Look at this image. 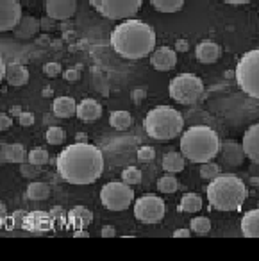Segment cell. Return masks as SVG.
I'll return each instance as SVG.
<instances>
[{"label": "cell", "mask_w": 259, "mask_h": 261, "mask_svg": "<svg viewBox=\"0 0 259 261\" xmlns=\"http://www.w3.org/2000/svg\"><path fill=\"white\" fill-rule=\"evenodd\" d=\"M134 217L143 224H158L165 217V202L158 195H143L134 202Z\"/></svg>", "instance_id": "obj_10"}, {"label": "cell", "mask_w": 259, "mask_h": 261, "mask_svg": "<svg viewBox=\"0 0 259 261\" xmlns=\"http://www.w3.org/2000/svg\"><path fill=\"white\" fill-rule=\"evenodd\" d=\"M223 2L232 4V6H241V4H248V2H252V0H223Z\"/></svg>", "instance_id": "obj_51"}, {"label": "cell", "mask_w": 259, "mask_h": 261, "mask_svg": "<svg viewBox=\"0 0 259 261\" xmlns=\"http://www.w3.org/2000/svg\"><path fill=\"white\" fill-rule=\"evenodd\" d=\"M13 125V120L9 115H0V133L6 129H9V127Z\"/></svg>", "instance_id": "obj_43"}, {"label": "cell", "mask_w": 259, "mask_h": 261, "mask_svg": "<svg viewBox=\"0 0 259 261\" xmlns=\"http://www.w3.org/2000/svg\"><path fill=\"white\" fill-rule=\"evenodd\" d=\"M6 220H8V213H6V206L2 202H0V227L6 224Z\"/></svg>", "instance_id": "obj_48"}, {"label": "cell", "mask_w": 259, "mask_h": 261, "mask_svg": "<svg viewBox=\"0 0 259 261\" xmlns=\"http://www.w3.org/2000/svg\"><path fill=\"white\" fill-rule=\"evenodd\" d=\"M22 16V6L18 0H0V33L15 31Z\"/></svg>", "instance_id": "obj_11"}, {"label": "cell", "mask_w": 259, "mask_h": 261, "mask_svg": "<svg viewBox=\"0 0 259 261\" xmlns=\"http://www.w3.org/2000/svg\"><path fill=\"white\" fill-rule=\"evenodd\" d=\"M77 143H88L86 135H84V133H79V136H77Z\"/></svg>", "instance_id": "obj_53"}, {"label": "cell", "mask_w": 259, "mask_h": 261, "mask_svg": "<svg viewBox=\"0 0 259 261\" xmlns=\"http://www.w3.org/2000/svg\"><path fill=\"white\" fill-rule=\"evenodd\" d=\"M50 215H52V218H54V220H63L66 213L61 210V207H54V210L50 211Z\"/></svg>", "instance_id": "obj_46"}, {"label": "cell", "mask_w": 259, "mask_h": 261, "mask_svg": "<svg viewBox=\"0 0 259 261\" xmlns=\"http://www.w3.org/2000/svg\"><path fill=\"white\" fill-rule=\"evenodd\" d=\"M195 56H197L198 61L204 63V65H213V63L218 61L220 56H222V48H220V45L215 43V41L205 40L197 45Z\"/></svg>", "instance_id": "obj_17"}, {"label": "cell", "mask_w": 259, "mask_h": 261, "mask_svg": "<svg viewBox=\"0 0 259 261\" xmlns=\"http://www.w3.org/2000/svg\"><path fill=\"white\" fill-rule=\"evenodd\" d=\"M222 174L220 172V167L216 163H204L202 165V168H200V177L202 179H208V181H213V179H216L218 175Z\"/></svg>", "instance_id": "obj_35"}, {"label": "cell", "mask_w": 259, "mask_h": 261, "mask_svg": "<svg viewBox=\"0 0 259 261\" xmlns=\"http://www.w3.org/2000/svg\"><path fill=\"white\" fill-rule=\"evenodd\" d=\"M90 4L108 20H129L136 16L143 0H90Z\"/></svg>", "instance_id": "obj_8"}, {"label": "cell", "mask_w": 259, "mask_h": 261, "mask_svg": "<svg viewBox=\"0 0 259 261\" xmlns=\"http://www.w3.org/2000/svg\"><path fill=\"white\" fill-rule=\"evenodd\" d=\"M41 29V20L40 18H34V16H22L20 23L16 25V29L13 31L15 36L18 40H31L34 38Z\"/></svg>", "instance_id": "obj_18"}, {"label": "cell", "mask_w": 259, "mask_h": 261, "mask_svg": "<svg viewBox=\"0 0 259 261\" xmlns=\"http://www.w3.org/2000/svg\"><path fill=\"white\" fill-rule=\"evenodd\" d=\"M145 97H147V91L141 90V88H138V90L131 91V98H133V102H141Z\"/></svg>", "instance_id": "obj_42"}, {"label": "cell", "mask_w": 259, "mask_h": 261, "mask_svg": "<svg viewBox=\"0 0 259 261\" xmlns=\"http://www.w3.org/2000/svg\"><path fill=\"white\" fill-rule=\"evenodd\" d=\"M63 77H65L68 83H75V81L81 79V72L77 68H68L63 72Z\"/></svg>", "instance_id": "obj_41"}, {"label": "cell", "mask_w": 259, "mask_h": 261, "mask_svg": "<svg viewBox=\"0 0 259 261\" xmlns=\"http://www.w3.org/2000/svg\"><path fill=\"white\" fill-rule=\"evenodd\" d=\"M6 81L11 86H25L29 83V70L20 63H11L6 68Z\"/></svg>", "instance_id": "obj_19"}, {"label": "cell", "mask_w": 259, "mask_h": 261, "mask_svg": "<svg viewBox=\"0 0 259 261\" xmlns=\"http://www.w3.org/2000/svg\"><path fill=\"white\" fill-rule=\"evenodd\" d=\"M45 11L52 20H68L75 15L77 0H45Z\"/></svg>", "instance_id": "obj_12"}, {"label": "cell", "mask_w": 259, "mask_h": 261, "mask_svg": "<svg viewBox=\"0 0 259 261\" xmlns=\"http://www.w3.org/2000/svg\"><path fill=\"white\" fill-rule=\"evenodd\" d=\"M179 186H180L179 179H177L173 174H165L163 177H159V181H158V190H159V192H163V193L177 192V190H179Z\"/></svg>", "instance_id": "obj_30"}, {"label": "cell", "mask_w": 259, "mask_h": 261, "mask_svg": "<svg viewBox=\"0 0 259 261\" xmlns=\"http://www.w3.org/2000/svg\"><path fill=\"white\" fill-rule=\"evenodd\" d=\"M143 127L150 138L159 140V142H168L183 133L184 118L175 108L158 106L145 115Z\"/></svg>", "instance_id": "obj_5"}, {"label": "cell", "mask_w": 259, "mask_h": 261, "mask_svg": "<svg viewBox=\"0 0 259 261\" xmlns=\"http://www.w3.org/2000/svg\"><path fill=\"white\" fill-rule=\"evenodd\" d=\"M109 123H111V127H115L116 130H125L131 127L133 118H131L129 111L118 109V111H113L111 115H109Z\"/></svg>", "instance_id": "obj_27"}, {"label": "cell", "mask_w": 259, "mask_h": 261, "mask_svg": "<svg viewBox=\"0 0 259 261\" xmlns=\"http://www.w3.org/2000/svg\"><path fill=\"white\" fill-rule=\"evenodd\" d=\"M56 167L63 181L70 185H91L102 175L104 156L91 143H73L59 152Z\"/></svg>", "instance_id": "obj_1"}, {"label": "cell", "mask_w": 259, "mask_h": 261, "mask_svg": "<svg viewBox=\"0 0 259 261\" xmlns=\"http://www.w3.org/2000/svg\"><path fill=\"white\" fill-rule=\"evenodd\" d=\"M222 158L225 161V165L229 167H238L241 165L245 158V150H243V145H238L234 142H225L223 143V149H222Z\"/></svg>", "instance_id": "obj_20"}, {"label": "cell", "mask_w": 259, "mask_h": 261, "mask_svg": "<svg viewBox=\"0 0 259 261\" xmlns=\"http://www.w3.org/2000/svg\"><path fill=\"white\" fill-rule=\"evenodd\" d=\"M73 236H75V238H77V236H79V238H88V236H90V234H88L86 231H79V229H75V232H73Z\"/></svg>", "instance_id": "obj_52"}, {"label": "cell", "mask_w": 259, "mask_h": 261, "mask_svg": "<svg viewBox=\"0 0 259 261\" xmlns=\"http://www.w3.org/2000/svg\"><path fill=\"white\" fill-rule=\"evenodd\" d=\"M222 143L215 130L208 125H193L180 136V152L191 163H209L218 156Z\"/></svg>", "instance_id": "obj_3"}, {"label": "cell", "mask_w": 259, "mask_h": 261, "mask_svg": "<svg viewBox=\"0 0 259 261\" xmlns=\"http://www.w3.org/2000/svg\"><path fill=\"white\" fill-rule=\"evenodd\" d=\"M173 236L175 238H188V236H191V229H175Z\"/></svg>", "instance_id": "obj_47"}, {"label": "cell", "mask_w": 259, "mask_h": 261, "mask_svg": "<svg viewBox=\"0 0 259 261\" xmlns=\"http://www.w3.org/2000/svg\"><path fill=\"white\" fill-rule=\"evenodd\" d=\"M52 222H54V218H52L50 213H45V211H34V213H27L23 229L29 231V232H34V234H43V232L50 231Z\"/></svg>", "instance_id": "obj_14"}, {"label": "cell", "mask_w": 259, "mask_h": 261, "mask_svg": "<svg viewBox=\"0 0 259 261\" xmlns=\"http://www.w3.org/2000/svg\"><path fill=\"white\" fill-rule=\"evenodd\" d=\"M48 152L45 149H41V147H36V149H33L29 154H27V160H29V163L36 165V167H43V165L48 163Z\"/></svg>", "instance_id": "obj_32"}, {"label": "cell", "mask_w": 259, "mask_h": 261, "mask_svg": "<svg viewBox=\"0 0 259 261\" xmlns=\"http://www.w3.org/2000/svg\"><path fill=\"white\" fill-rule=\"evenodd\" d=\"M236 83L243 93L259 98V48L245 52L236 65Z\"/></svg>", "instance_id": "obj_6"}, {"label": "cell", "mask_w": 259, "mask_h": 261, "mask_svg": "<svg viewBox=\"0 0 259 261\" xmlns=\"http://www.w3.org/2000/svg\"><path fill=\"white\" fill-rule=\"evenodd\" d=\"M243 150L245 156L250 161H254L255 165H259V123H254L247 129V133L243 135Z\"/></svg>", "instance_id": "obj_15"}, {"label": "cell", "mask_w": 259, "mask_h": 261, "mask_svg": "<svg viewBox=\"0 0 259 261\" xmlns=\"http://www.w3.org/2000/svg\"><path fill=\"white\" fill-rule=\"evenodd\" d=\"M6 68H8V66H6V63H4V58L0 56V83H2V79L6 77Z\"/></svg>", "instance_id": "obj_50"}, {"label": "cell", "mask_w": 259, "mask_h": 261, "mask_svg": "<svg viewBox=\"0 0 259 261\" xmlns=\"http://www.w3.org/2000/svg\"><path fill=\"white\" fill-rule=\"evenodd\" d=\"M66 220H68V224H72L75 229L88 227V225L91 224V220H93V215H91V211L86 210L84 206H77V207H73V210L68 211Z\"/></svg>", "instance_id": "obj_23"}, {"label": "cell", "mask_w": 259, "mask_h": 261, "mask_svg": "<svg viewBox=\"0 0 259 261\" xmlns=\"http://www.w3.org/2000/svg\"><path fill=\"white\" fill-rule=\"evenodd\" d=\"M150 65L159 72H170L177 65V52L170 47L156 48L150 54Z\"/></svg>", "instance_id": "obj_13"}, {"label": "cell", "mask_w": 259, "mask_h": 261, "mask_svg": "<svg viewBox=\"0 0 259 261\" xmlns=\"http://www.w3.org/2000/svg\"><path fill=\"white\" fill-rule=\"evenodd\" d=\"M175 48H177V50H179V52H186L190 47H188V41H186V40H177Z\"/></svg>", "instance_id": "obj_49"}, {"label": "cell", "mask_w": 259, "mask_h": 261, "mask_svg": "<svg viewBox=\"0 0 259 261\" xmlns=\"http://www.w3.org/2000/svg\"><path fill=\"white\" fill-rule=\"evenodd\" d=\"M52 111L59 118H70L77 113V104L72 97H58L52 104Z\"/></svg>", "instance_id": "obj_24"}, {"label": "cell", "mask_w": 259, "mask_h": 261, "mask_svg": "<svg viewBox=\"0 0 259 261\" xmlns=\"http://www.w3.org/2000/svg\"><path fill=\"white\" fill-rule=\"evenodd\" d=\"M25 218H27L25 211H15V213H13V217L9 218V220H11V227H23V224H25Z\"/></svg>", "instance_id": "obj_39"}, {"label": "cell", "mask_w": 259, "mask_h": 261, "mask_svg": "<svg viewBox=\"0 0 259 261\" xmlns=\"http://www.w3.org/2000/svg\"><path fill=\"white\" fill-rule=\"evenodd\" d=\"M41 20V29H54V27H56V20H52V18H48V16H47V18H40Z\"/></svg>", "instance_id": "obj_45"}, {"label": "cell", "mask_w": 259, "mask_h": 261, "mask_svg": "<svg viewBox=\"0 0 259 261\" xmlns=\"http://www.w3.org/2000/svg\"><path fill=\"white\" fill-rule=\"evenodd\" d=\"M116 234V229L113 227V225H104L102 227V236L104 238H111V236H115Z\"/></svg>", "instance_id": "obj_44"}, {"label": "cell", "mask_w": 259, "mask_h": 261, "mask_svg": "<svg viewBox=\"0 0 259 261\" xmlns=\"http://www.w3.org/2000/svg\"><path fill=\"white\" fill-rule=\"evenodd\" d=\"M179 210L183 213H197L202 210V197L198 193H186L180 199Z\"/></svg>", "instance_id": "obj_25"}, {"label": "cell", "mask_w": 259, "mask_h": 261, "mask_svg": "<svg viewBox=\"0 0 259 261\" xmlns=\"http://www.w3.org/2000/svg\"><path fill=\"white\" fill-rule=\"evenodd\" d=\"M18 122H20V125H22V127H31L34 123V115H33V113H29V111H22L18 115Z\"/></svg>", "instance_id": "obj_40"}, {"label": "cell", "mask_w": 259, "mask_h": 261, "mask_svg": "<svg viewBox=\"0 0 259 261\" xmlns=\"http://www.w3.org/2000/svg\"><path fill=\"white\" fill-rule=\"evenodd\" d=\"M27 197L31 200H45L50 197V186L47 182L41 181H34L27 186Z\"/></svg>", "instance_id": "obj_26"}, {"label": "cell", "mask_w": 259, "mask_h": 261, "mask_svg": "<svg viewBox=\"0 0 259 261\" xmlns=\"http://www.w3.org/2000/svg\"><path fill=\"white\" fill-rule=\"evenodd\" d=\"M52 93H54V91H52V88H45V90H43V97H52Z\"/></svg>", "instance_id": "obj_54"}, {"label": "cell", "mask_w": 259, "mask_h": 261, "mask_svg": "<svg viewBox=\"0 0 259 261\" xmlns=\"http://www.w3.org/2000/svg\"><path fill=\"white\" fill-rule=\"evenodd\" d=\"M163 170L166 174H177V172L184 170V165H186V158L183 156V152H177V150H170L163 156Z\"/></svg>", "instance_id": "obj_21"}, {"label": "cell", "mask_w": 259, "mask_h": 261, "mask_svg": "<svg viewBox=\"0 0 259 261\" xmlns=\"http://www.w3.org/2000/svg\"><path fill=\"white\" fill-rule=\"evenodd\" d=\"M150 4L159 13H177L183 9L184 0H150Z\"/></svg>", "instance_id": "obj_29"}, {"label": "cell", "mask_w": 259, "mask_h": 261, "mask_svg": "<svg viewBox=\"0 0 259 261\" xmlns=\"http://www.w3.org/2000/svg\"><path fill=\"white\" fill-rule=\"evenodd\" d=\"M102 106L95 98H84L77 104V118L84 123H93L100 118Z\"/></svg>", "instance_id": "obj_16"}, {"label": "cell", "mask_w": 259, "mask_h": 261, "mask_svg": "<svg viewBox=\"0 0 259 261\" xmlns=\"http://www.w3.org/2000/svg\"><path fill=\"white\" fill-rule=\"evenodd\" d=\"M241 232L247 238H259V210L247 211L241 218Z\"/></svg>", "instance_id": "obj_22"}, {"label": "cell", "mask_w": 259, "mask_h": 261, "mask_svg": "<svg viewBox=\"0 0 259 261\" xmlns=\"http://www.w3.org/2000/svg\"><path fill=\"white\" fill-rule=\"evenodd\" d=\"M45 140H47L50 145H61V143H65V140H66L65 129H63V127H58V125H50L47 129Z\"/></svg>", "instance_id": "obj_31"}, {"label": "cell", "mask_w": 259, "mask_h": 261, "mask_svg": "<svg viewBox=\"0 0 259 261\" xmlns=\"http://www.w3.org/2000/svg\"><path fill=\"white\" fill-rule=\"evenodd\" d=\"M138 160L143 161V163H148V161H152L156 158V150L152 149V147H141V149H138Z\"/></svg>", "instance_id": "obj_37"}, {"label": "cell", "mask_w": 259, "mask_h": 261, "mask_svg": "<svg viewBox=\"0 0 259 261\" xmlns=\"http://www.w3.org/2000/svg\"><path fill=\"white\" fill-rule=\"evenodd\" d=\"M61 72H63L61 65H59V63H56V61L45 63V65H43V73H45V75H47V77H50V79H54V77H58Z\"/></svg>", "instance_id": "obj_36"}, {"label": "cell", "mask_w": 259, "mask_h": 261, "mask_svg": "<svg viewBox=\"0 0 259 261\" xmlns=\"http://www.w3.org/2000/svg\"><path fill=\"white\" fill-rule=\"evenodd\" d=\"M20 172H22L23 177H36L40 174V167L33 163H22L20 165Z\"/></svg>", "instance_id": "obj_38"}, {"label": "cell", "mask_w": 259, "mask_h": 261, "mask_svg": "<svg viewBox=\"0 0 259 261\" xmlns=\"http://www.w3.org/2000/svg\"><path fill=\"white\" fill-rule=\"evenodd\" d=\"M100 200L109 211H125L134 200V192L125 182H108L100 190Z\"/></svg>", "instance_id": "obj_9"}, {"label": "cell", "mask_w": 259, "mask_h": 261, "mask_svg": "<svg viewBox=\"0 0 259 261\" xmlns=\"http://www.w3.org/2000/svg\"><path fill=\"white\" fill-rule=\"evenodd\" d=\"M141 170L136 167H127L125 170L122 172V182H125V185L129 186H134V185H140L141 182Z\"/></svg>", "instance_id": "obj_33"}, {"label": "cell", "mask_w": 259, "mask_h": 261, "mask_svg": "<svg viewBox=\"0 0 259 261\" xmlns=\"http://www.w3.org/2000/svg\"><path fill=\"white\" fill-rule=\"evenodd\" d=\"M191 231L195 234H208L211 231V220L208 217H197L191 220Z\"/></svg>", "instance_id": "obj_34"}, {"label": "cell", "mask_w": 259, "mask_h": 261, "mask_svg": "<svg viewBox=\"0 0 259 261\" xmlns=\"http://www.w3.org/2000/svg\"><path fill=\"white\" fill-rule=\"evenodd\" d=\"M2 156H4L8 161H11V163H20V165H22L23 161H25L27 154H25V149H23L22 145H18V143H13V145H6L4 147V150H2Z\"/></svg>", "instance_id": "obj_28"}, {"label": "cell", "mask_w": 259, "mask_h": 261, "mask_svg": "<svg viewBox=\"0 0 259 261\" xmlns=\"http://www.w3.org/2000/svg\"><path fill=\"white\" fill-rule=\"evenodd\" d=\"M168 91L177 104L191 106L204 97V83L195 73H179L170 81Z\"/></svg>", "instance_id": "obj_7"}, {"label": "cell", "mask_w": 259, "mask_h": 261, "mask_svg": "<svg viewBox=\"0 0 259 261\" xmlns=\"http://www.w3.org/2000/svg\"><path fill=\"white\" fill-rule=\"evenodd\" d=\"M205 192L209 204L218 211H240L247 199V186L234 174H220Z\"/></svg>", "instance_id": "obj_4"}, {"label": "cell", "mask_w": 259, "mask_h": 261, "mask_svg": "<svg viewBox=\"0 0 259 261\" xmlns=\"http://www.w3.org/2000/svg\"><path fill=\"white\" fill-rule=\"evenodd\" d=\"M111 47L125 59H141L156 50V31L141 20H125L111 33Z\"/></svg>", "instance_id": "obj_2"}]
</instances>
